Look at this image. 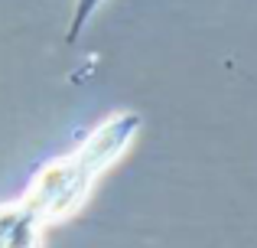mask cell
Masks as SVG:
<instances>
[{
  "label": "cell",
  "mask_w": 257,
  "mask_h": 248,
  "mask_svg": "<svg viewBox=\"0 0 257 248\" xmlns=\"http://www.w3.org/2000/svg\"><path fill=\"white\" fill-rule=\"evenodd\" d=\"M98 4L101 0H78L75 4V17H72V30H69V43H75L78 39V33L85 30V23H88V17H91L94 10H98Z\"/></svg>",
  "instance_id": "6da1fadb"
}]
</instances>
